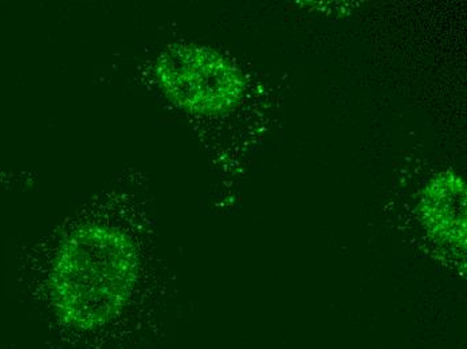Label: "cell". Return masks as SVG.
Masks as SVG:
<instances>
[{"label": "cell", "instance_id": "6da1fadb", "mask_svg": "<svg viewBox=\"0 0 467 349\" xmlns=\"http://www.w3.org/2000/svg\"><path fill=\"white\" fill-rule=\"evenodd\" d=\"M135 241L119 227L85 223L57 250L50 294L59 322L79 332L99 331L121 316L139 277Z\"/></svg>", "mask_w": 467, "mask_h": 349}, {"label": "cell", "instance_id": "7a4b0ae2", "mask_svg": "<svg viewBox=\"0 0 467 349\" xmlns=\"http://www.w3.org/2000/svg\"><path fill=\"white\" fill-rule=\"evenodd\" d=\"M155 78L168 101L196 116L232 112L247 89L246 77L229 56L198 44L168 46L156 61Z\"/></svg>", "mask_w": 467, "mask_h": 349}, {"label": "cell", "instance_id": "3957f363", "mask_svg": "<svg viewBox=\"0 0 467 349\" xmlns=\"http://www.w3.org/2000/svg\"><path fill=\"white\" fill-rule=\"evenodd\" d=\"M466 181L457 172H441L421 190L420 217L432 242L458 257L466 255Z\"/></svg>", "mask_w": 467, "mask_h": 349}]
</instances>
